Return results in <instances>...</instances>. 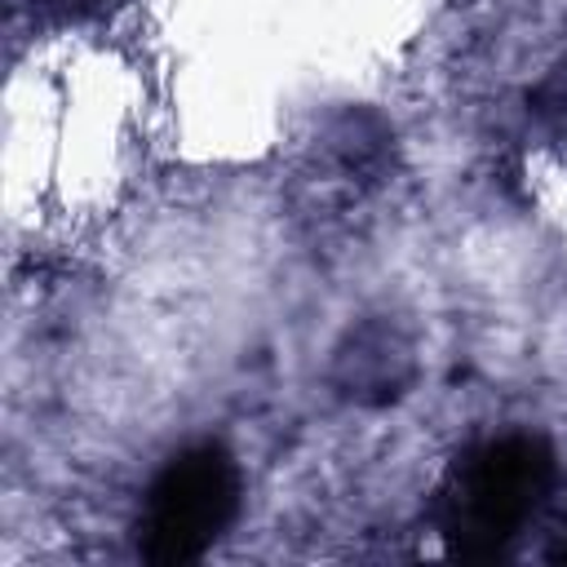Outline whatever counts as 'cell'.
Listing matches in <instances>:
<instances>
[{"mask_svg": "<svg viewBox=\"0 0 567 567\" xmlns=\"http://www.w3.org/2000/svg\"><path fill=\"white\" fill-rule=\"evenodd\" d=\"M239 509V470L217 443H199L177 452L151 483L142 523H137V549L142 558L173 567L190 563L204 549L221 540Z\"/></svg>", "mask_w": 567, "mask_h": 567, "instance_id": "cell-2", "label": "cell"}, {"mask_svg": "<svg viewBox=\"0 0 567 567\" xmlns=\"http://www.w3.org/2000/svg\"><path fill=\"white\" fill-rule=\"evenodd\" d=\"M558 558H567V545H563V549H558Z\"/></svg>", "mask_w": 567, "mask_h": 567, "instance_id": "cell-5", "label": "cell"}, {"mask_svg": "<svg viewBox=\"0 0 567 567\" xmlns=\"http://www.w3.org/2000/svg\"><path fill=\"white\" fill-rule=\"evenodd\" d=\"M337 368H341L346 394H354L359 403H381V399H394L408 385L412 354H408V341L394 328L368 323L363 332H354L346 341Z\"/></svg>", "mask_w": 567, "mask_h": 567, "instance_id": "cell-3", "label": "cell"}, {"mask_svg": "<svg viewBox=\"0 0 567 567\" xmlns=\"http://www.w3.org/2000/svg\"><path fill=\"white\" fill-rule=\"evenodd\" d=\"M554 452L532 434L492 439L465 452L443 492V540L461 558L501 554L545 505Z\"/></svg>", "mask_w": 567, "mask_h": 567, "instance_id": "cell-1", "label": "cell"}, {"mask_svg": "<svg viewBox=\"0 0 567 567\" xmlns=\"http://www.w3.org/2000/svg\"><path fill=\"white\" fill-rule=\"evenodd\" d=\"M536 102H540V111L545 115H558V120H567V66L536 93Z\"/></svg>", "mask_w": 567, "mask_h": 567, "instance_id": "cell-4", "label": "cell"}]
</instances>
